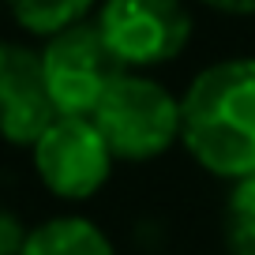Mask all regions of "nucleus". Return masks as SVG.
Instances as JSON below:
<instances>
[{
    "label": "nucleus",
    "mask_w": 255,
    "mask_h": 255,
    "mask_svg": "<svg viewBox=\"0 0 255 255\" xmlns=\"http://www.w3.org/2000/svg\"><path fill=\"white\" fill-rule=\"evenodd\" d=\"M180 146L222 184L255 176V56L229 53L203 64L180 90Z\"/></svg>",
    "instance_id": "nucleus-1"
},
{
    "label": "nucleus",
    "mask_w": 255,
    "mask_h": 255,
    "mask_svg": "<svg viewBox=\"0 0 255 255\" xmlns=\"http://www.w3.org/2000/svg\"><path fill=\"white\" fill-rule=\"evenodd\" d=\"M90 120L117 165H150L180 146V94L154 72H120Z\"/></svg>",
    "instance_id": "nucleus-2"
},
{
    "label": "nucleus",
    "mask_w": 255,
    "mask_h": 255,
    "mask_svg": "<svg viewBox=\"0 0 255 255\" xmlns=\"http://www.w3.org/2000/svg\"><path fill=\"white\" fill-rule=\"evenodd\" d=\"M94 26L124 72H158L188 53L195 11L188 0H102Z\"/></svg>",
    "instance_id": "nucleus-3"
},
{
    "label": "nucleus",
    "mask_w": 255,
    "mask_h": 255,
    "mask_svg": "<svg viewBox=\"0 0 255 255\" xmlns=\"http://www.w3.org/2000/svg\"><path fill=\"white\" fill-rule=\"evenodd\" d=\"M26 154L34 180L68 207L102 195L117 173V158L90 117H56Z\"/></svg>",
    "instance_id": "nucleus-4"
},
{
    "label": "nucleus",
    "mask_w": 255,
    "mask_h": 255,
    "mask_svg": "<svg viewBox=\"0 0 255 255\" xmlns=\"http://www.w3.org/2000/svg\"><path fill=\"white\" fill-rule=\"evenodd\" d=\"M41 75L49 102L60 117H94L98 102L124 68L109 53L94 19L41 41Z\"/></svg>",
    "instance_id": "nucleus-5"
},
{
    "label": "nucleus",
    "mask_w": 255,
    "mask_h": 255,
    "mask_svg": "<svg viewBox=\"0 0 255 255\" xmlns=\"http://www.w3.org/2000/svg\"><path fill=\"white\" fill-rule=\"evenodd\" d=\"M56 117L41 75V49L30 38H0V139L30 150Z\"/></svg>",
    "instance_id": "nucleus-6"
},
{
    "label": "nucleus",
    "mask_w": 255,
    "mask_h": 255,
    "mask_svg": "<svg viewBox=\"0 0 255 255\" xmlns=\"http://www.w3.org/2000/svg\"><path fill=\"white\" fill-rule=\"evenodd\" d=\"M19 255H117V244L90 214L60 210L30 225Z\"/></svg>",
    "instance_id": "nucleus-7"
},
{
    "label": "nucleus",
    "mask_w": 255,
    "mask_h": 255,
    "mask_svg": "<svg viewBox=\"0 0 255 255\" xmlns=\"http://www.w3.org/2000/svg\"><path fill=\"white\" fill-rule=\"evenodd\" d=\"M15 30L30 41H49L56 34L94 19L102 0H0Z\"/></svg>",
    "instance_id": "nucleus-8"
},
{
    "label": "nucleus",
    "mask_w": 255,
    "mask_h": 255,
    "mask_svg": "<svg viewBox=\"0 0 255 255\" xmlns=\"http://www.w3.org/2000/svg\"><path fill=\"white\" fill-rule=\"evenodd\" d=\"M222 244L229 255H255V176L229 184L225 191Z\"/></svg>",
    "instance_id": "nucleus-9"
},
{
    "label": "nucleus",
    "mask_w": 255,
    "mask_h": 255,
    "mask_svg": "<svg viewBox=\"0 0 255 255\" xmlns=\"http://www.w3.org/2000/svg\"><path fill=\"white\" fill-rule=\"evenodd\" d=\"M26 233H30V225L19 218V210H11V207L0 203V255H19Z\"/></svg>",
    "instance_id": "nucleus-10"
},
{
    "label": "nucleus",
    "mask_w": 255,
    "mask_h": 255,
    "mask_svg": "<svg viewBox=\"0 0 255 255\" xmlns=\"http://www.w3.org/2000/svg\"><path fill=\"white\" fill-rule=\"evenodd\" d=\"M195 8L210 11L218 19H233V23L255 19V0H195Z\"/></svg>",
    "instance_id": "nucleus-11"
}]
</instances>
